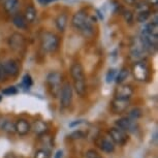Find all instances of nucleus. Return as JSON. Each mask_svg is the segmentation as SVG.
Returning a JSON list of instances; mask_svg holds the SVG:
<instances>
[{"mask_svg":"<svg viewBox=\"0 0 158 158\" xmlns=\"http://www.w3.org/2000/svg\"><path fill=\"white\" fill-rule=\"evenodd\" d=\"M2 93L4 95H15L18 93V90L16 87H14V86H10V87H7L5 88L3 91H2Z\"/></svg>","mask_w":158,"mask_h":158,"instance_id":"obj_28","label":"nucleus"},{"mask_svg":"<svg viewBox=\"0 0 158 158\" xmlns=\"http://www.w3.org/2000/svg\"><path fill=\"white\" fill-rule=\"evenodd\" d=\"M116 76H117V71L116 69H110L106 73V83H112L114 80L116 79Z\"/></svg>","mask_w":158,"mask_h":158,"instance_id":"obj_27","label":"nucleus"},{"mask_svg":"<svg viewBox=\"0 0 158 158\" xmlns=\"http://www.w3.org/2000/svg\"><path fill=\"white\" fill-rule=\"evenodd\" d=\"M0 1H1V0H0Z\"/></svg>","mask_w":158,"mask_h":158,"instance_id":"obj_38","label":"nucleus"},{"mask_svg":"<svg viewBox=\"0 0 158 158\" xmlns=\"http://www.w3.org/2000/svg\"><path fill=\"white\" fill-rule=\"evenodd\" d=\"M129 106V100L119 99V98H114L111 102V109L115 114H121L124 113Z\"/></svg>","mask_w":158,"mask_h":158,"instance_id":"obj_12","label":"nucleus"},{"mask_svg":"<svg viewBox=\"0 0 158 158\" xmlns=\"http://www.w3.org/2000/svg\"><path fill=\"white\" fill-rule=\"evenodd\" d=\"M67 22H68V17H67V15L64 13L58 15V17L55 19V25L60 32L65 31L66 26H67Z\"/></svg>","mask_w":158,"mask_h":158,"instance_id":"obj_17","label":"nucleus"},{"mask_svg":"<svg viewBox=\"0 0 158 158\" xmlns=\"http://www.w3.org/2000/svg\"><path fill=\"white\" fill-rule=\"evenodd\" d=\"M31 129L33 130V132L35 133V135H46V133L48 132L49 127H48V124L46 123V122L38 120V121H35L34 123L32 124Z\"/></svg>","mask_w":158,"mask_h":158,"instance_id":"obj_16","label":"nucleus"},{"mask_svg":"<svg viewBox=\"0 0 158 158\" xmlns=\"http://www.w3.org/2000/svg\"><path fill=\"white\" fill-rule=\"evenodd\" d=\"M41 48L48 53H54L58 50L60 44V38L54 33L44 32L40 37Z\"/></svg>","mask_w":158,"mask_h":158,"instance_id":"obj_3","label":"nucleus"},{"mask_svg":"<svg viewBox=\"0 0 158 158\" xmlns=\"http://www.w3.org/2000/svg\"><path fill=\"white\" fill-rule=\"evenodd\" d=\"M61 81L62 74L58 71H52L47 76V83L49 85V88L52 94L56 97L60 93L61 90Z\"/></svg>","mask_w":158,"mask_h":158,"instance_id":"obj_4","label":"nucleus"},{"mask_svg":"<svg viewBox=\"0 0 158 158\" xmlns=\"http://www.w3.org/2000/svg\"><path fill=\"white\" fill-rule=\"evenodd\" d=\"M70 74L73 80V88L79 96H85L87 92V85H86L85 71L82 64L76 62L70 66Z\"/></svg>","mask_w":158,"mask_h":158,"instance_id":"obj_2","label":"nucleus"},{"mask_svg":"<svg viewBox=\"0 0 158 158\" xmlns=\"http://www.w3.org/2000/svg\"><path fill=\"white\" fill-rule=\"evenodd\" d=\"M73 100V87L69 83H65L60 90V104L62 108L66 109L70 106Z\"/></svg>","mask_w":158,"mask_h":158,"instance_id":"obj_8","label":"nucleus"},{"mask_svg":"<svg viewBox=\"0 0 158 158\" xmlns=\"http://www.w3.org/2000/svg\"><path fill=\"white\" fill-rule=\"evenodd\" d=\"M84 132H82V131H74V132H73L71 135H69L70 139H83L84 138Z\"/></svg>","mask_w":158,"mask_h":158,"instance_id":"obj_31","label":"nucleus"},{"mask_svg":"<svg viewBox=\"0 0 158 158\" xmlns=\"http://www.w3.org/2000/svg\"><path fill=\"white\" fill-rule=\"evenodd\" d=\"M36 16H37V10L33 5H28L25 8V11H24L23 15V17L25 18L27 23H33L35 19H36Z\"/></svg>","mask_w":158,"mask_h":158,"instance_id":"obj_18","label":"nucleus"},{"mask_svg":"<svg viewBox=\"0 0 158 158\" xmlns=\"http://www.w3.org/2000/svg\"><path fill=\"white\" fill-rule=\"evenodd\" d=\"M62 155H63V152H62L61 150H59V151L56 152L54 158H62Z\"/></svg>","mask_w":158,"mask_h":158,"instance_id":"obj_35","label":"nucleus"},{"mask_svg":"<svg viewBox=\"0 0 158 158\" xmlns=\"http://www.w3.org/2000/svg\"><path fill=\"white\" fill-rule=\"evenodd\" d=\"M143 116V111L139 108H135L132 109L129 112V115H128V118L132 119V120L136 121L138 119H139Z\"/></svg>","mask_w":158,"mask_h":158,"instance_id":"obj_24","label":"nucleus"},{"mask_svg":"<svg viewBox=\"0 0 158 158\" xmlns=\"http://www.w3.org/2000/svg\"><path fill=\"white\" fill-rule=\"evenodd\" d=\"M7 79V74L5 73V69H4V66H3V63L0 62V82H5Z\"/></svg>","mask_w":158,"mask_h":158,"instance_id":"obj_29","label":"nucleus"},{"mask_svg":"<svg viewBox=\"0 0 158 158\" xmlns=\"http://www.w3.org/2000/svg\"><path fill=\"white\" fill-rule=\"evenodd\" d=\"M15 128H16V132L19 135H26L30 132L31 125L26 119H19L15 123Z\"/></svg>","mask_w":158,"mask_h":158,"instance_id":"obj_15","label":"nucleus"},{"mask_svg":"<svg viewBox=\"0 0 158 158\" xmlns=\"http://www.w3.org/2000/svg\"><path fill=\"white\" fill-rule=\"evenodd\" d=\"M55 1V0H37V2L40 3V5H43V6H44V5H48L49 3H51V2Z\"/></svg>","mask_w":158,"mask_h":158,"instance_id":"obj_33","label":"nucleus"},{"mask_svg":"<svg viewBox=\"0 0 158 158\" xmlns=\"http://www.w3.org/2000/svg\"><path fill=\"white\" fill-rule=\"evenodd\" d=\"M97 146L106 153H113L115 151V144L110 136H101L97 139Z\"/></svg>","mask_w":158,"mask_h":158,"instance_id":"obj_13","label":"nucleus"},{"mask_svg":"<svg viewBox=\"0 0 158 158\" xmlns=\"http://www.w3.org/2000/svg\"><path fill=\"white\" fill-rule=\"evenodd\" d=\"M19 5V0H4V10L7 11L8 14H14Z\"/></svg>","mask_w":158,"mask_h":158,"instance_id":"obj_21","label":"nucleus"},{"mask_svg":"<svg viewBox=\"0 0 158 158\" xmlns=\"http://www.w3.org/2000/svg\"><path fill=\"white\" fill-rule=\"evenodd\" d=\"M0 99H1V97H0Z\"/></svg>","mask_w":158,"mask_h":158,"instance_id":"obj_37","label":"nucleus"},{"mask_svg":"<svg viewBox=\"0 0 158 158\" xmlns=\"http://www.w3.org/2000/svg\"><path fill=\"white\" fill-rule=\"evenodd\" d=\"M150 10H143V11H138L136 15V20L139 23H145L149 18H150Z\"/></svg>","mask_w":158,"mask_h":158,"instance_id":"obj_23","label":"nucleus"},{"mask_svg":"<svg viewBox=\"0 0 158 158\" xmlns=\"http://www.w3.org/2000/svg\"><path fill=\"white\" fill-rule=\"evenodd\" d=\"M124 19H125V21L126 22H128V23H131L132 22V19H133V15L130 13V11H124Z\"/></svg>","mask_w":158,"mask_h":158,"instance_id":"obj_32","label":"nucleus"},{"mask_svg":"<svg viewBox=\"0 0 158 158\" xmlns=\"http://www.w3.org/2000/svg\"><path fill=\"white\" fill-rule=\"evenodd\" d=\"M34 158H51V154L46 149H40L35 152Z\"/></svg>","mask_w":158,"mask_h":158,"instance_id":"obj_25","label":"nucleus"},{"mask_svg":"<svg viewBox=\"0 0 158 158\" xmlns=\"http://www.w3.org/2000/svg\"><path fill=\"white\" fill-rule=\"evenodd\" d=\"M132 73L135 79L139 82L147 81L149 77V68L147 66V64L143 61L136 62V63L133 65Z\"/></svg>","mask_w":158,"mask_h":158,"instance_id":"obj_7","label":"nucleus"},{"mask_svg":"<svg viewBox=\"0 0 158 158\" xmlns=\"http://www.w3.org/2000/svg\"><path fill=\"white\" fill-rule=\"evenodd\" d=\"M109 136L114 144L119 146H124L128 142V139H129V136H128L127 132H125V131H123L118 127L110 128Z\"/></svg>","mask_w":158,"mask_h":158,"instance_id":"obj_5","label":"nucleus"},{"mask_svg":"<svg viewBox=\"0 0 158 158\" xmlns=\"http://www.w3.org/2000/svg\"><path fill=\"white\" fill-rule=\"evenodd\" d=\"M3 66H4V69H5V73H6L7 77H17L19 74V71H20V67H19V64L16 60L14 59H8L7 61L3 62Z\"/></svg>","mask_w":158,"mask_h":158,"instance_id":"obj_14","label":"nucleus"},{"mask_svg":"<svg viewBox=\"0 0 158 158\" xmlns=\"http://www.w3.org/2000/svg\"><path fill=\"white\" fill-rule=\"evenodd\" d=\"M8 44H10V49L17 53H22L25 50L26 40L25 37L20 33H13L10 36L8 40Z\"/></svg>","mask_w":158,"mask_h":158,"instance_id":"obj_6","label":"nucleus"},{"mask_svg":"<svg viewBox=\"0 0 158 158\" xmlns=\"http://www.w3.org/2000/svg\"><path fill=\"white\" fill-rule=\"evenodd\" d=\"M125 1L127 2V3H129V4H135L138 2V0H125Z\"/></svg>","mask_w":158,"mask_h":158,"instance_id":"obj_36","label":"nucleus"},{"mask_svg":"<svg viewBox=\"0 0 158 158\" xmlns=\"http://www.w3.org/2000/svg\"><path fill=\"white\" fill-rule=\"evenodd\" d=\"M116 125L125 132H135L136 130V122L128 117L119 119L116 121Z\"/></svg>","mask_w":158,"mask_h":158,"instance_id":"obj_10","label":"nucleus"},{"mask_svg":"<svg viewBox=\"0 0 158 158\" xmlns=\"http://www.w3.org/2000/svg\"><path fill=\"white\" fill-rule=\"evenodd\" d=\"M22 84L23 86H25L26 88H30L32 84H33V82H32V77L30 74H25V76L23 77V80H22Z\"/></svg>","mask_w":158,"mask_h":158,"instance_id":"obj_26","label":"nucleus"},{"mask_svg":"<svg viewBox=\"0 0 158 158\" xmlns=\"http://www.w3.org/2000/svg\"><path fill=\"white\" fill-rule=\"evenodd\" d=\"M129 73H130V71L127 67L121 68L120 71H119V73L116 76V79H115L116 82H117V84H120V85L123 84V83L127 80V77H129Z\"/></svg>","mask_w":158,"mask_h":158,"instance_id":"obj_22","label":"nucleus"},{"mask_svg":"<svg viewBox=\"0 0 158 158\" xmlns=\"http://www.w3.org/2000/svg\"><path fill=\"white\" fill-rule=\"evenodd\" d=\"M13 24L18 29H25L27 27V22H26L25 18L23 17V15L20 14H15L13 17Z\"/></svg>","mask_w":158,"mask_h":158,"instance_id":"obj_20","label":"nucleus"},{"mask_svg":"<svg viewBox=\"0 0 158 158\" xmlns=\"http://www.w3.org/2000/svg\"><path fill=\"white\" fill-rule=\"evenodd\" d=\"M0 129L3 130L6 133H15L16 128H15V123L10 120L4 118H0Z\"/></svg>","mask_w":158,"mask_h":158,"instance_id":"obj_19","label":"nucleus"},{"mask_svg":"<svg viewBox=\"0 0 158 158\" xmlns=\"http://www.w3.org/2000/svg\"><path fill=\"white\" fill-rule=\"evenodd\" d=\"M86 157L87 158H102L96 151H94V150L87 151V153H86Z\"/></svg>","mask_w":158,"mask_h":158,"instance_id":"obj_30","label":"nucleus"},{"mask_svg":"<svg viewBox=\"0 0 158 158\" xmlns=\"http://www.w3.org/2000/svg\"><path fill=\"white\" fill-rule=\"evenodd\" d=\"M130 52L131 56L136 59H141L144 57V55L147 53V50H146V47L142 41L141 37H138L133 40V44H131L130 48Z\"/></svg>","mask_w":158,"mask_h":158,"instance_id":"obj_9","label":"nucleus"},{"mask_svg":"<svg viewBox=\"0 0 158 158\" xmlns=\"http://www.w3.org/2000/svg\"><path fill=\"white\" fill-rule=\"evenodd\" d=\"M83 123V120H77V121H73L71 122V123L69 124V127H74L76 125H80Z\"/></svg>","mask_w":158,"mask_h":158,"instance_id":"obj_34","label":"nucleus"},{"mask_svg":"<svg viewBox=\"0 0 158 158\" xmlns=\"http://www.w3.org/2000/svg\"><path fill=\"white\" fill-rule=\"evenodd\" d=\"M133 94V88L130 85H120L115 91V98L129 100Z\"/></svg>","mask_w":158,"mask_h":158,"instance_id":"obj_11","label":"nucleus"},{"mask_svg":"<svg viewBox=\"0 0 158 158\" xmlns=\"http://www.w3.org/2000/svg\"><path fill=\"white\" fill-rule=\"evenodd\" d=\"M71 26L82 32L84 36H92L94 33L93 28V19L88 16L87 11L85 10H79L73 15L71 19Z\"/></svg>","mask_w":158,"mask_h":158,"instance_id":"obj_1","label":"nucleus"}]
</instances>
